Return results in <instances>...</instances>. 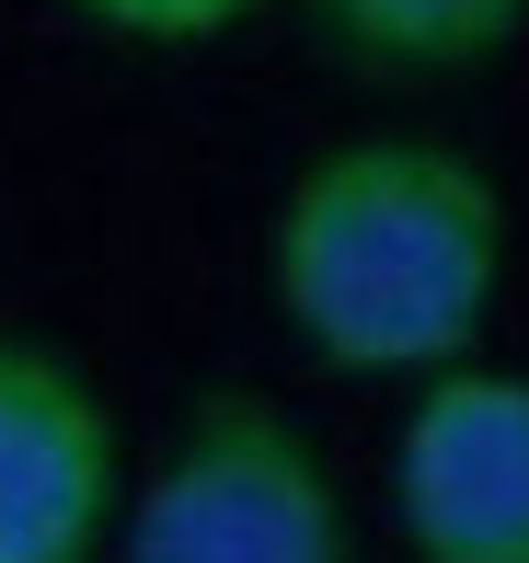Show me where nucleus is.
<instances>
[{
  "label": "nucleus",
  "instance_id": "423d86ee",
  "mask_svg": "<svg viewBox=\"0 0 529 563\" xmlns=\"http://www.w3.org/2000/svg\"><path fill=\"white\" fill-rule=\"evenodd\" d=\"M58 12H81L92 35H128V46H208L231 23H254L265 0H58Z\"/></svg>",
  "mask_w": 529,
  "mask_h": 563
},
{
  "label": "nucleus",
  "instance_id": "f257e3e1",
  "mask_svg": "<svg viewBox=\"0 0 529 563\" xmlns=\"http://www.w3.org/2000/svg\"><path fill=\"white\" fill-rule=\"evenodd\" d=\"M265 288L322 368L449 379L472 368L507 288V185L461 139H334L265 219Z\"/></svg>",
  "mask_w": 529,
  "mask_h": 563
},
{
  "label": "nucleus",
  "instance_id": "f03ea898",
  "mask_svg": "<svg viewBox=\"0 0 529 563\" xmlns=\"http://www.w3.org/2000/svg\"><path fill=\"white\" fill-rule=\"evenodd\" d=\"M115 529H128V563H357L334 460L276 391H242V379L185 402L173 449L150 460Z\"/></svg>",
  "mask_w": 529,
  "mask_h": 563
},
{
  "label": "nucleus",
  "instance_id": "20e7f679",
  "mask_svg": "<svg viewBox=\"0 0 529 563\" xmlns=\"http://www.w3.org/2000/svg\"><path fill=\"white\" fill-rule=\"evenodd\" d=\"M128 518L115 415L58 345L0 334V563H92Z\"/></svg>",
  "mask_w": 529,
  "mask_h": 563
},
{
  "label": "nucleus",
  "instance_id": "39448f33",
  "mask_svg": "<svg viewBox=\"0 0 529 563\" xmlns=\"http://www.w3.org/2000/svg\"><path fill=\"white\" fill-rule=\"evenodd\" d=\"M299 12L368 81H472L529 35V0H299Z\"/></svg>",
  "mask_w": 529,
  "mask_h": 563
},
{
  "label": "nucleus",
  "instance_id": "7ed1b4c3",
  "mask_svg": "<svg viewBox=\"0 0 529 563\" xmlns=\"http://www.w3.org/2000/svg\"><path fill=\"white\" fill-rule=\"evenodd\" d=\"M392 518L415 563H529V368H449L403 402Z\"/></svg>",
  "mask_w": 529,
  "mask_h": 563
}]
</instances>
